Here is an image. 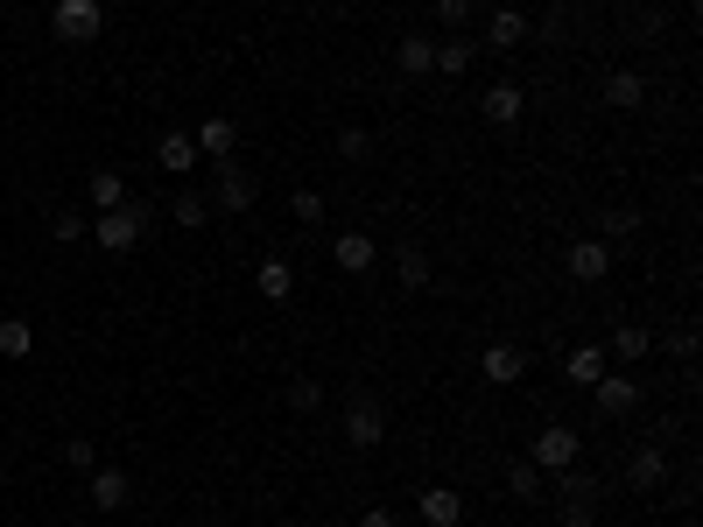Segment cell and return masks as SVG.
<instances>
[{
  "mask_svg": "<svg viewBox=\"0 0 703 527\" xmlns=\"http://www.w3.org/2000/svg\"><path fill=\"white\" fill-rule=\"evenodd\" d=\"M85 190H92V211H120V204H127V176H120V170H92V184H85Z\"/></svg>",
  "mask_w": 703,
  "mask_h": 527,
  "instance_id": "d4e9b609",
  "label": "cell"
},
{
  "mask_svg": "<svg viewBox=\"0 0 703 527\" xmlns=\"http://www.w3.org/2000/svg\"><path fill=\"white\" fill-rule=\"evenodd\" d=\"M373 155V134L366 127H338V162H366Z\"/></svg>",
  "mask_w": 703,
  "mask_h": 527,
  "instance_id": "f546056e",
  "label": "cell"
},
{
  "mask_svg": "<svg viewBox=\"0 0 703 527\" xmlns=\"http://www.w3.org/2000/svg\"><path fill=\"white\" fill-rule=\"evenodd\" d=\"M359 527H401V520L387 514V506H366V514H359Z\"/></svg>",
  "mask_w": 703,
  "mask_h": 527,
  "instance_id": "8d00e7d4",
  "label": "cell"
},
{
  "mask_svg": "<svg viewBox=\"0 0 703 527\" xmlns=\"http://www.w3.org/2000/svg\"><path fill=\"white\" fill-rule=\"evenodd\" d=\"M170 218L184 225V233H198V225L212 218V198H204V190H176V198H170Z\"/></svg>",
  "mask_w": 703,
  "mask_h": 527,
  "instance_id": "4316f807",
  "label": "cell"
},
{
  "mask_svg": "<svg viewBox=\"0 0 703 527\" xmlns=\"http://www.w3.org/2000/svg\"><path fill=\"white\" fill-rule=\"evenodd\" d=\"M478 113H486L492 127H514V120L528 113V92H520V85H492V92L478 99Z\"/></svg>",
  "mask_w": 703,
  "mask_h": 527,
  "instance_id": "2e32d148",
  "label": "cell"
},
{
  "mask_svg": "<svg viewBox=\"0 0 703 527\" xmlns=\"http://www.w3.org/2000/svg\"><path fill=\"white\" fill-rule=\"evenodd\" d=\"M605 105H612V113L648 105V78H640V71H612V78H605Z\"/></svg>",
  "mask_w": 703,
  "mask_h": 527,
  "instance_id": "d6986e66",
  "label": "cell"
},
{
  "mask_svg": "<svg viewBox=\"0 0 703 527\" xmlns=\"http://www.w3.org/2000/svg\"><path fill=\"white\" fill-rule=\"evenodd\" d=\"M253 198H261V184H253L239 162H218L212 170V211H247Z\"/></svg>",
  "mask_w": 703,
  "mask_h": 527,
  "instance_id": "52a82bcc",
  "label": "cell"
},
{
  "mask_svg": "<svg viewBox=\"0 0 703 527\" xmlns=\"http://www.w3.org/2000/svg\"><path fill=\"white\" fill-rule=\"evenodd\" d=\"M577 457H585V436H577L570 422H549V429H542V436H535V443H528V464H535V472H542V478L570 472Z\"/></svg>",
  "mask_w": 703,
  "mask_h": 527,
  "instance_id": "3957f363",
  "label": "cell"
},
{
  "mask_svg": "<svg viewBox=\"0 0 703 527\" xmlns=\"http://www.w3.org/2000/svg\"><path fill=\"white\" fill-rule=\"evenodd\" d=\"M415 514H423V527H465V492L429 486V492H415Z\"/></svg>",
  "mask_w": 703,
  "mask_h": 527,
  "instance_id": "9c48e42d",
  "label": "cell"
},
{
  "mask_svg": "<svg viewBox=\"0 0 703 527\" xmlns=\"http://www.w3.org/2000/svg\"><path fill=\"white\" fill-rule=\"evenodd\" d=\"M331 267L338 275H373V267H380V239L373 233H338L331 239Z\"/></svg>",
  "mask_w": 703,
  "mask_h": 527,
  "instance_id": "ba28073f",
  "label": "cell"
},
{
  "mask_svg": "<svg viewBox=\"0 0 703 527\" xmlns=\"http://www.w3.org/2000/svg\"><path fill=\"white\" fill-rule=\"evenodd\" d=\"M36 352V324L28 316H0V359H28Z\"/></svg>",
  "mask_w": 703,
  "mask_h": 527,
  "instance_id": "7402d4cb",
  "label": "cell"
},
{
  "mask_svg": "<svg viewBox=\"0 0 703 527\" xmlns=\"http://www.w3.org/2000/svg\"><path fill=\"white\" fill-rule=\"evenodd\" d=\"M640 233V211L633 204H612V211H598V233L591 239H605V247H612V239H633Z\"/></svg>",
  "mask_w": 703,
  "mask_h": 527,
  "instance_id": "cb8c5ba5",
  "label": "cell"
},
{
  "mask_svg": "<svg viewBox=\"0 0 703 527\" xmlns=\"http://www.w3.org/2000/svg\"><path fill=\"white\" fill-rule=\"evenodd\" d=\"M148 225H155V204H134V198L120 211H92V233H99V247H106V253H134Z\"/></svg>",
  "mask_w": 703,
  "mask_h": 527,
  "instance_id": "7a4b0ae2",
  "label": "cell"
},
{
  "mask_svg": "<svg viewBox=\"0 0 703 527\" xmlns=\"http://www.w3.org/2000/svg\"><path fill=\"white\" fill-rule=\"evenodd\" d=\"M64 457H71V464H78V472H92V464H99V450H92V436H71V443H64Z\"/></svg>",
  "mask_w": 703,
  "mask_h": 527,
  "instance_id": "e575fe53",
  "label": "cell"
},
{
  "mask_svg": "<svg viewBox=\"0 0 703 527\" xmlns=\"http://www.w3.org/2000/svg\"><path fill=\"white\" fill-rule=\"evenodd\" d=\"M563 267H570V281H605L612 275V247L605 239H577V247L563 253Z\"/></svg>",
  "mask_w": 703,
  "mask_h": 527,
  "instance_id": "4fadbf2b",
  "label": "cell"
},
{
  "mask_svg": "<svg viewBox=\"0 0 703 527\" xmlns=\"http://www.w3.org/2000/svg\"><path fill=\"white\" fill-rule=\"evenodd\" d=\"M346 443L352 450H380L387 443V409L373 394H352V409H346Z\"/></svg>",
  "mask_w": 703,
  "mask_h": 527,
  "instance_id": "5b68a950",
  "label": "cell"
},
{
  "mask_svg": "<svg viewBox=\"0 0 703 527\" xmlns=\"http://www.w3.org/2000/svg\"><path fill=\"white\" fill-rule=\"evenodd\" d=\"M394 64L409 71V78H429V71H437V36H401L394 42Z\"/></svg>",
  "mask_w": 703,
  "mask_h": 527,
  "instance_id": "ac0fdd59",
  "label": "cell"
},
{
  "mask_svg": "<svg viewBox=\"0 0 703 527\" xmlns=\"http://www.w3.org/2000/svg\"><path fill=\"white\" fill-rule=\"evenodd\" d=\"M429 275H437V267H429L423 247H401L394 253V281H401V289H429Z\"/></svg>",
  "mask_w": 703,
  "mask_h": 527,
  "instance_id": "603a6c76",
  "label": "cell"
},
{
  "mask_svg": "<svg viewBox=\"0 0 703 527\" xmlns=\"http://www.w3.org/2000/svg\"><path fill=\"white\" fill-rule=\"evenodd\" d=\"M668 352H676L682 366H690V359H696V330H668Z\"/></svg>",
  "mask_w": 703,
  "mask_h": 527,
  "instance_id": "d590c367",
  "label": "cell"
},
{
  "mask_svg": "<svg viewBox=\"0 0 703 527\" xmlns=\"http://www.w3.org/2000/svg\"><path fill=\"white\" fill-rule=\"evenodd\" d=\"M437 22H443V28H451V36H457V28L472 22V0H437Z\"/></svg>",
  "mask_w": 703,
  "mask_h": 527,
  "instance_id": "836d02e7",
  "label": "cell"
},
{
  "mask_svg": "<svg viewBox=\"0 0 703 527\" xmlns=\"http://www.w3.org/2000/svg\"><path fill=\"white\" fill-rule=\"evenodd\" d=\"M506 500H520V506H535V500H549V478L535 472L528 457L520 464H506Z\"/></svg>",
  "mask_w": 703,
  "mask_h": 527,
  "instance_id": "ffe728a7",
  "label": "cell"
},
{
  "mask_svg": "<svg viewBox=\"0 0 703 527\" xmlns=\"http://www.w3.org/2000/svg\"><path fill=\"white\" fill-rule=\"evenodd\" d=\"M563 373H570V380H577V387H591V380H605V344H577V352H570V366H563Z\"/></svg>",
  "mask_w": 703,
  "mask_h": 527,
  "instance_id": "f1b7e54d",
  "label": "cell"
},
{
  "mask_svg": "<svg viewBox=\"0 0 703 527\" xmlns=\"http://www.w3.org/2000/svg\"><path fill=\"white\" fill-rule=\"evenodd\" d=\"M472 57H478V42H465V36H443L437 42V71H443V78H465Z\"/></svg>",
  "mask_w": 703,
  "mask_h": 527,
  "instance_id": "484cf974",
  "label": "cell"
},
{
  "mask_svg": "<svg viewBox=\"0 0 703 527\" xmlns=\"http://www.w3.org/2000/svg\"><path fill=\"white\" fill-rule=\"evenodd\" d=\"M289 218L296 225H324V198H317V190H296V198H289Z\"/></svg>",
  "mask_w": 703,
  "mask_h": 527,
  "instance_id": "d6a6232c",
  "label": "cell"
},
{
  "mask_svg": "<svg viewBox=\"0 0 703 527\" xmlns=\"http://www.w3.org/2000/svg\"><path fill=\"white\" fill-rule=\"evenodd\" d=\"M486 42H492V50H520V42H528V14H520V8H492Z\"/></svg>",
  "mask_w": 703,
  "mask_h": 527,
  "instance_id": "e0dca14e",
  "label": "cell"
},
{
  "mask_svg": "<svg viewBox=\"0 0 703 527\" xmlns=\"http://www.w3.org/2000/svg\"><path fill=\"white\" fill-rule=\"evenodd\" d=\"M549 492H556V520L563 527H598V500H605V486H598L591 472H577V464H570V472H556V486H549Z\"/></svg>",
  "mask_w": 703,
  "mask_h": 527,
  "instance_id": "6da1fadb",
  "label": "cell"
},
{
  "mask_svg": "<svg viewBox=\"0 0 703 527\" xmlns=\"http://www.w3.org/2000/svg\"><path fill=\"white\" fill-rule=\"evenodd\" d=\"M253 289H261V303H289L296 296V267L281 261V253H267V261L253 267Z\"/></svg>",
  "mask_w": 703,
  "mask_h": 527,
  "instance_id": "9a60e30c",
  "label": "cell"
},
{
  "mask_svg": "<svg viewBox=\"0 0 703 527\" xmlns=\"http://www.w3.org/2000/svg\"><path fill=\"white\" fill-rule=\"evenodd\" d=\"M155 162L170 176H190V170H198V141H190V134H162V141H155Z\"/></svg>",
  "mask_w": 703,
  "mask_h": 527,
  "instance_id": "44dd1931",
  "label": "cell"
},
{
  "mask_svg": "<svg viewBox=\"0 0 703 527\" xmlns=\"http://www.w3.org/2000/svg\"><path fill=\"white\" fill-rule=\"evenodd\" d=\"M612 352H619L626 366H633V359H648V352H654V330H648V324H619V330H612Z\"/></svg>",
  "mask_w": 703,
  "mask_h": 527,
  "instance_id": "83f0119b",
  "label": "cell"
},
{
  "mask_svg": "<svg viewBox=\"0 0 703 527\" xmlns=\"http://www.w3.org/2000/svg\"><path fill=\"white\" fill-rule=\"evenodd\" d=\"M190 141H198V162H239L233 148H239V120H226V113H212V120H198V134H190Z\"/></svg>",
  "mask_w": 703,
  "mask_h": 527,
  "instance_id": "8992f818",
  "label": "cell"
},
{
  "mask_svg": "<svg viewBox=\"0 0 703 527\" xmlns=\"http://www.w3.org/2000/svg\"><path fill=\"white\" fill-rule=\"evenodd\" d=\"M662 478H668V450L662 443H640L633 457H626V486H633V492H654Z\"/></svg>",
  "mask_w": 703,
  "mask_h": 527,
  "instance_id": "5bb4252c",
  "label": "cell"
},
{
  "mask_svg": "<svg viewBox=\"0 0 703 527\" xmlns=\"http://www.w3.org/2000/svg\"><path fill=\"white\" fill-rule=\"evenodd\" d=\"M591 401H598V415H605V422H619V415L640 409V380H619V373H605V380H591Z\"/></svg>",
  "mask_w": 703,
  "mask_h": 527,
  "instance_id": "30bf717a",
  "label": "cell"
},
{
  "mask_svg": "<svg viewBox=\"0 0 703 527\" xmlns=\"http://www.w3.org/2000/svg\"><path fill=\"white\" fill-rule=\"evenodd\" d=\"M478 373H486L492 387H514L520 373H528V352H520V344H506V338H492L486 359H478Z\"/></svg>",
  "mask_w": 703,
  "mask_h": 527,
  "instance_id": "7c38bea8",
  "label": "cell"
},
{
  "mask_svg": "<svg viewBox=\"0 0 703 527\" xmlns=\"http://www.w3.org/2000/svg\"><path fill=\"white\" fill-rule=\"evenodd\" d=\"M289 409L317 415V409H324V380H310V373H303V380H289Z\"/></svg>",
  "mask_w": 703,
  "mask_h": 527,
  "instance_id": "4dcf8cb0",
  "label": "cell"
},
{
  "mask_svg": "<svg viewBox=\"0 0 703 527\" xmlns=\"http://www.w3.org/2000/svg\"><path fill=\"white\" fill-rule=\"evenodd\" d=\"M50 28H57V42H99V28H106V0H57Z\"/></svg>",
  "mask_w": 703,
  "mask_h": 527,
  "instance_id": "277c9868",
  "label": "cell"
},
{
  "mask_svg": "<svg viewBox=\"0 0 703 527\" xmlns=\"http://www.w3.org/2000/svg\"><path fill=\"white\" fill-rule=\"evenodd\" d=\"M85 233H92L85 211H57V218H50V239H64V247H71V239H85Z\"/></svg>",
  "mask_w": 703,
  "mask_h": 527,
  "instance_id": "1f68e13d",
  "label": "cell"
},
{
  "mask_svg": "<svg viewBox=\"0 0 703 527\" xmlns=\"http://www.w3.org/2000/svg\"><path fill=\"white\" fill-rule=\"evenodd\" d=\"M85 492H92L99 514H120V506L134 500V478L120 472V464H92V486H85Z\"/></svg>",
  "mask_w": 703,
  "mask_h": 527,
  "instance_id": "8fae6325",
  "label": "cell"
}]
</instances>
